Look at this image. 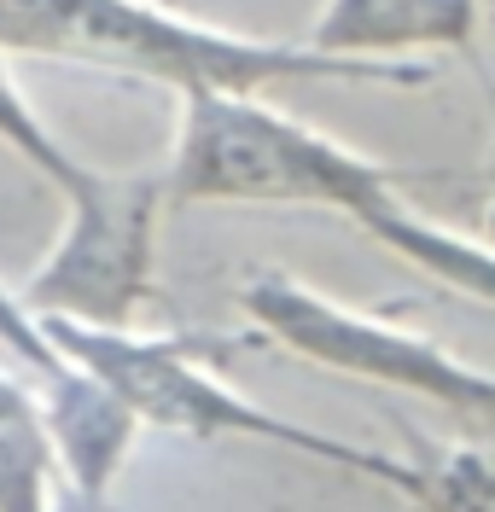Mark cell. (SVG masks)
<instances>
[{"instance_id": "cell-1", "label": "cell", "mask_w": 495, "mask_h": 512, "mask_svg": "<svg viewBox=\"0 0 495 512\" xmlns=\"http://www.w3.org/2000/svg\"><path fill=\"white\" fill-rule=\"evenodd\" d=\"M0 47L12 59H65L187 94H263L274 82H373L426 88L420 64H356L309 41L216 30L158 0H0Z\"/></svg>"}, {"instance_id": "cell-2", "label": "cell", "mask_w": 495, "mask_h": 512, "mask_svg": "<svg viewBox=\"0 0 495 512\" xmlns=\"http://www.w3.org/2000/svg\"><path fill=\"white\" fill-rule=\"evenodd\" d=\"M47 338L59 344L65 361L88 367L111 384L123 402L134 408V419L146 431H175L193 443H268V448H292L315 466H338L356 478L396 489L402 501L414 495V466L408 454H385L367 443H344L327 437L303 419H286L263 408L257 396H245L239 384H228L210 367L204 338L187 332H140V326H82V320H41Z\"/></svg>"}, {"instance_id": "cell-3", "label": "cell", "mask_w": 495, "mask_h": 512, "mask_svg": "<svg viewBox=\"0 0 495 512\" xmlns=\"http://www.w3.org/2000/svg\"><path fill=\"white\" fill-rule=\"evenodd\" d=\"M164 181L175 204H315L356 222L408 175L263 94H187Z\"/></svg>"}, {"instance_id": "cell-4", "label": "cell", "mask_w": 495, "mask_h": 512, "mask_svg": "<svg viewBox=\"0 0 495 512\" xmlns=\"http://www.w3.org/2000/svg\"><path fill=\"white\" fill-rule=\"evenodd\" d=\"M239 309L245 320L292 350L309 367H327L338 379H362L379 390H402L437 402L449 414H495V373L455 355L426 332L402 326L391 315H367L344 297H327L321 286L297 280L286 268H251L239 280Z\"/></svg>"}, {"instance_id": "cell-5", "label": "cell", "mask_w": 495, "mask_h": 512, "mask_svg": "<svg viewBox=\"0 0 495 512\" xmlns=\"http://www.w3.org/2000/svg\"><path fill=\"white\" fill-rule=\"evenodd\" d=\"M59 198H65V227L47 262L30 274L24 303L41 320L134 326V315L152 297V262H158L152 251H158L169 181L88 163Z\"/></svg>"}, {"instance_id": "cell-6", "label": "cell", "mask_w": 495, "mask_h": 512, "mask_svg": "<svg viewBox=\"0 0 495 512\" xmlns=\"http://www.w3.org/2000/svg\"><path fill=\"white\" fill-rule=\"evenodd\" d=\"M35 396H41V419H47L53 454H59L65 495L105 501L111 483L123 478V466H129L146 425L134 419V408L99 373L76 367V361H65L47 379H35Z\"/></svg>"}, {"instance_id": "cell-7", "label": "cell", "mask_w": 495, "mask_h": 512, "mask_svg": "<svg viewBox=\"0 0 495 512\" xmlns=\"http://www.w3.org/2000/svg\"><path fill=\"white\" fill-rule=\"evenodd\" d=\"M478 30V0H327L303 41L332 59L408 64L414 53H472Z\"/></svg>"}, {"instance_id": "cell-8", "label": "cell", "mask_w": 495, "mask_h": 512, "mask_svg": "<svg viewBox=\"0 0 495 512\" xmlns=\"http://www.w3.org/2000/svg\"><path fill=\"white\" fill-rule=\"evenodd\" d=\"M373 245H385L391 256H402L408 268H420L426 280H437L443 291H461L472 303L495 309V245L466 239L461 227L431 222L426 210H414L402 192H385L379 204H367L356 216Z\"/></svg>"}, {"instance_id": "cell-9", "label": "cell", "mask_w": 495, "mask_h": 512, "mask_svg": "<svg viewBox=\"0 0 495 512\" xmlns=\"http://www.w3.org/2000/svg\"><path fill=\"white\" fill-rule=\"evenodd\" d=\"M59 501L65 478L41 419V396L0 367V512H53Z\"/></svg>"}, {"instance_id": "cell-10", "label": "cell", "mask_w": 495, "mask_h": 512, "mask_svg": "<svg viewBox=\"0 0 495 512\" xmlns=\"http://www.w3.org/2000/svg\"><path fill=\"white\" fill-rule=\"evenodd\" d=\"M414 437V431H408ZM414 507L420 512H495V448L490 443H426L414 437Z\"/></svg>"}, {"instance_id": "cell-11", "label": "cell", "mask_w": 495, "mask_h": 512, "mask_svg": "<svg viewBox=\"0 0 495 512\" xmlns=\"http://www.w3.org/2000/svg\"><path fill=\"white\" fill-rule=\"evenodd\" d=\"M0 146H6V152H18L35 175H47L59 192L88 169V163L76 158L65 140L47 128V117L30 105V94L18 88V76H12V53H6V47H0Z\"/></svg>"}, {"instance_id": "cell-12", "label": "cell", "mask_w": 495, "mask_h": 512, "mask_svg": "<svg viewBox=\"0 0 495 512\" xmlns=\"http://www.w3.org/2000/svg\"><path fill=\"white\" fill-rule=\"evenodd\" d=\"M0 355H12L18 367H30L35 379H47V373L65 367V355L47 338L41 315L24 303V291H6V286H0Z\"/></svg>"}, {"instance_id": "cell-13", "label": "cell", "mask_w": 495, "mask_h": 512, "mask_svg": "<svg viewBox=\"0 0 495 512\" xmlns=\"http://www.w3.org/2000/svg\"><path fill=\"white\" fill-rule=\"evenodd\" d=\"M478 88H484V105H490V158H484V187H490V222H495V76L478 70Z\"/></svg>"}, {"instance_id": "cell-14", "label": "cell", "mask_w": 495, "mask_h": 512, "mask_svg": "<svg viewBox=\"0 0 495 512\" xmlns=\"http://www.w3.org/2000/svg\"><path fill=\"white\" fill-rule=\"evenodd\" d=\"M484 24H490V35H495V12H490V18H484Z\"/></svg>"}]
</instances>
